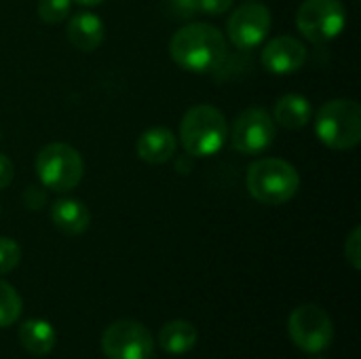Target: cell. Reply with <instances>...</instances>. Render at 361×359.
I'll list each match as a JSON object with an SVG mask.
<instances>
[{
    "mask_svg": "<svg viewBox=\"0 0 361 359\" xmlns=\"http://www.w3.org/2000/svg\"><path fill=\"white\" fill-rule=\"evenodd\" d=\"M169 55L182 70L207 74L224 61L226 38L216 25L192 21L182 25L171 36Z\"/></svg>",
    "mask_w": 361,
    "mask_h": 359,
    "instance_id": "6da1fadb",
    "label": "cell"
},
{
    "mask_svg": "<svg viewBox=\"0 0 361 359\" xmlns=\"http://www.w3.org/2000/svg\"><path fill=\"white\" fill-rule=\"evenodd\" d=\"M247 193L262 205H283L296 197L300 188L298 169L286 159L264 157L247 167Z\"/></svg>",
    "mask_w": 361,
    "mask_h": 359,
    "instance_id": "7a4b0ae2",
    "label": "cell"
},
{
    "mask_svg": "<svg viewBox=\"0 0 361 359\" xmlns=\"http://www.w3.org/2000/svg\"><path fill=\"white\" fill-rule=\"evenodd\" d=\"M228 140L226 116L209 104L192 106L180 123V142L190 157H216Z\"/></svg>",
    "mask_w": 361,
    "mask_h": 359,
    "instance_id": "3957f363",
    "label": "cell"
},
{
    "mask_svg": "<svg viewBox=\"0 0 361 359\" xmlns=\"http://www.w3.org/2000/svg\"><path fill=\"white\" fill-rule=\"evenodd\" d=\"M315 135L332 150H351L361 142V108L353 99H330L315 114Z\"/></svg>",
    "mask_w": 361,
    "mask_h": 359,
    "instance_id": "277c9868",
    "label": "cell"
},
{
    "mask_svg": "<svg viewBox=\"0 0 361 359\" xmlns=\"http://www.w3.org/2000/svg\"><path fill=\"white\" fill-rule=\"evenodd\" d=\"M34 167L40 184L53 193L74 190L85 174V163L80 152L63 142H53L40 148Z\"/></svg>",
    "mask_w": 361,
    "mask_h": 359,
    "instance_id": "5b68a950",
    "label": "cell"
},
{
    "mask_svg": "<svg viewBox=\"0 0 361 359\" xmlns=\"http://www.w3.org/2000/svg\"><path fill=\"white\" fill-rule=\"evenodd\" d=\"M296 25L307 40L326 44L347 28V8L341 0H305L296 13Z\"/></svg>",
    "mask_w": 361,
    "mask_h": 359,
    "instance_id": "8992f818",
    "label": "cell"
},
{
    "mask_svg": "<svg viewBox=\"0 0 361 359\" xmlns=\"http://www.w3.org/2000/svg\"><path fill=\"white\" fill-rule=\"evenodd\" d=\"M290 341L305 353H322L332 345L334 324L330 315L317 305H302L290 313Z\"/></svg>",
    "mask_w": 361,
    "mask_h": 359,
    "instance_id": "52a82bcc",
    "label": "cell"
},
{
    "mask_svg": "<svg viewBox=\"0 0 361 359\" xmlns=\"http://www.w3.org/2000/svg\"><path fill=\"white\" fill-rule=\"evenodd\" d=\"M277 125L269 110L260 106L245 108L233 123V129L228 131L231 144L239 154L256 157L269 150L275 142Z\"/></svg>",
    "mask_w": 361,
    "mask_h": 359,
    "instance_id": "ba28073f",
    "label": "cell"
},
{
    "mask_svg": "<svg viewBox=\"0 0 361 359\" xmlns=\"http://www.w3.org/2000/svg\"><path fill=\"white\" fill-rule=\"evenodd\" d=\"M102 353L108 359H150L154 355V339L140 322L118 320L104 330Z\"/></svg>",
    "mask_w": 361,
    "mask_h": 359,
    "instance_id": "9c48e42d",
    "label": "cell"
},
{
    "mask_svg": "<svg viewBox=\"0 0 361 359\" xmlns=\"http://www.w3.org/2000/svg\"><path fill=\"white\" fill-rule=\"evenodd\" d=\"M271 11L260 2H243L226 21V36L239 51L260 47L271 32Z\"/></svg>",
    "mask_w": 361,
    "mask_h": 359,
    "instance_id": "30bf717a",
    "label": "cell"
},
{
    "mask_svg": "<svg viewBox=\"0 0 361 359\" xmlns=\"http://www.w3.org/2000/svg\"><path fill=\"white\" fill-rule=\"evenodd\" d=\"M260 61L269 74L288 76L307 63V47L294 36H277L264 44Z\"/></svg>",
    "mask_w": 361,
    "mask_h": 359,
    "instance_id": "8fae6325",
    "label": "cell"
},
{
    "mask_svg": "<svg viewBox=\"0 0 361 359\" xmlns=\"http://www.w3.org/2000/svg\"><path fill=\"white\" fill-rule=\"evenodd\" d=\"M66 34L72 47H76L82 53H91L104 42L106 28H104V21L95 13L80 11L68 19Z\"/></svg>",
    "mask_w": 361,
    "mask_h": 359,
    "instance_id": "7c38bea8",
    "label": "cell"
},
{
    "mask_svg": "<svg viewBox=\"0 0 361 359\" xmlns=\"http://www.w3.org/2000/svg\"><path fill=\"white\" fill-rule=\"evenodd\" d=\"M137 157L148 165H163L173 159L178 150V140L167 127H150L146 129L135 144Z\"/></svg>",
    "mask_w": 361,
    "mask_h": 359,
    "instance_id": "4fadbf2b",
    "label": "cell"
},
{
    "mask_svg": "<svg viewBox=\"0 0 361 359\" xmlns=\"http://www.w3.org/2000/svg\"><path fill=\"white\" fill-rule=\"evenodd\" d=\"M51 220L57 231L74 237V235H82L89 229L91 212L82 201L66 197V199H57L51 205Z\"/></svg>",
    "mask_w": 361,
    "mask_h": 359,
    "instance_id": "5bb4252c",
    "label": "cell"
},
{
    "mask_svg": "<svg viewBox=\"0 0 361 359\" xmlns=\"http://www.w3.org/2000/svg\"><path fill=\"white\" fill-rule=\"evenodd\" d=\"M273 121L286 129H302L313 118L311 102L300 93H286L273 106Z\"/></svg>",
    "mask_w": 361,
    "mask_h": 359,
    "instance_id": "9a60e30c",
    "label": "cell"
},
{
    "mask_svg": "<svg viewBox=\"0 0 361 359\" xmlns=\"http://www.w3.org/2000/svg\"><path fill=\"white\" fill-rule=\"evenodd\" d=\"M197 345V328L190 322L173 320L159 332V347L169 355H184Z\"/></svg>",
    "mask_w": 361,
    "mask_h": 359,
    "instance_id": "2e32d148",
    "label": "cell"
},
{
    "mask_svg": "<svg viewBox=\"0 0 361 359\" xmlns=\"http://www.w3.org/2000/svg\"><path fill=\"white\" fill-rule=\"evenodd\" d=\"M19 343L30 355H49L55 347V330L44 320H25L19 328Z\"/></svg>",
    "mask_w": 361,
    "mask_h": 359,
    "instance_id": "e0dca14e",
    "label": "cell"
},
{
    "mask_svg": "<svg viewBox=\"0 0 361 359\" xmlns=\"http://www.w3.org/2000/svg\"><path fill=\"white\" fill-rule=\"evenodd\" d=\"M21 309L23 305H21L17 290L11 284L0 279V328L13 326L19 320Z\"/></svg>",
    "mask_w": 361,
    "mask_h": 359,
    "instance_id": "ac0fdd59",
    "label": "cell"
},
{
    "mask_svg": "<svg viewBox=\"0 0 361 359\" xmlns=\"http://www.w3.org/2000/svg\"><path fill=\"white\" fill-rule=\"evenodd\" d=\"M36 11H38L40 21L55 25V23H61L63 19L70 17L72 0H38Z\"/></svg>",
    "mask_w": 361,
    "mask_h": 359,
    "instance_id": "d6986e66",
    "label": "cell"
},
{
    "mask_svg": "<svg viewBox=\"0 0 361 359\" xmlns=\"http://www.w3.org/2000/svg\"><path fill=\"white\" fill-rule=\"evenodd\" d=\"M21 260V248L11 237H0V275H6L17 269Z\"/></svg>",
    "mask_w": 361,
    "mask_h": 359,
    "instance_id": "ffe728a7",
    "label": "cell"
},
{
    "mask_svg": "<svg viewBox=\"0 0 361 359\" xmlns=\"http://www.w3.org/2000/svg\"><path fill=\"white\" fill-rule=\"evenodd\" d=\"M345 258L349 260V264H351L355 271H360L361 269V229L360 226H355V229L351 231V235L347 237V241H345Z\"/></svg>",
    "mask_w": 361,
    "mask_h": 359,
    "instance_id": "44dd1931",
    "label": "cell"
},
{
    "mask_svg": "<svg viewBox=\"0 0 361 359\" xmlns=\"http://www.w3.org/2000/svg\"><path fill=\"white\" fill-rule=\"evenodd\" d=\"M165 6L178 19H192L199 13V0H165Z\"/></svg>",
    "mask_w": 361,
    "mask_h": 359,
    "instance_id": "7402d4cb",
    "label": "cell"
},
{
    "mask_svg": "<svg viewBox=\"0 0 361 359\" xmlns=\"http://www.w3.org/2000/svg\"><path fill=\"white\" fill-rule=\"evenodd\" d=\"M235 0H199V13L207 15H222L233 6Z\"/></svg>",
    "mask_w": 361,
    "mask_h": 359,
    "instance_id": "603a6c76",
    "label": "cell"
},
{
    "mask_svg": "<svg viewBox=\"0 0 361 359\" xmlns=\"http://www.w3.org/2000/svg\"><path fill=\"white\" fill-rule=\"evenodd\" d=\"M13 176H15V167H13V161L0 152V190H4L11 182H13Z\"/></svg>",
    "mask_w": 361,
    "mask_h": 359,
    "instance_id": "cb8c5ba5",
    "label": "cell"
},
{
    "mask_svg": "<svg viewBox=\"0 0 361 359\" xmlns=\"http://www.w3.org/2000/svg\"><path fill=\"white\" fill-rule=\"evenodd\" d=\"M25 203H27L30 209H38V207H42L47 203V197L38 186H30L27 193H25Z\"/></svg>",
    "mask_w": 361,
    "mask_h": 359,
    "instance_id": "d4e9b609",
    "label": "cell"
},
{
    "mask_svg": "<svg viewBox=\"0 0 361 359\" xmlns=\"http://www.w3.org/2000/svg\"><path fill=\"white\" fill-rule=\"evenodd\" d=\"M72 2H76V4H80V6H99V4L106 2V0H72Z\"/></svg>",
    "mask_w": 361,
    "mask_h": 359,
    "instance_id": "484cf974",
    "label": "cell"
},
{
    "mask_svg": "<svg viewBox=\"0 0 361 359\" xmlns=\"http://www.w3.org/2000/svg\"><path fill=\"white\" fill-rule=\"evenodd\" d=\"M0 140H2V131H0Z\"/></svg>",
    "mask_w": 361,
    "mask_h": 359,
    "instance_id": "4316f807",
    "label": "cell"
},
{
    "mask_svg": "<svg viewBox=\"0 0 361 359\" xmlns=\"http://www.w3.org/2000/svg\"><path fill=\"white\" fill-rule=\"evenodd\" d=\"M317 359H322V358H317Z\"/></svg>",
    "mask_w": 361,
    "mask_h": 359,
    "instance_id": "83f0119b",
    "label": "cell"
}]
</instances>
